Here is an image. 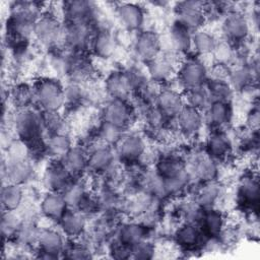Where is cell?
Here are the masks:
<instances>
[{
  "mask_svg": "<svg viewBox=\"0 0 260 260\" xmlns=\"http://www.w3.org/2000/svg\"><path fill=\"white\" fill-rule=\"evenodd\" d=\"M43 12L42 4L36 2L12 3L7 18V32L13 40L26 41L34 35L35 23Z\"/></svg>",
  "mask_w": 260,
  "mask_h": 260,
  "instance_id": "6da1fadb",
  "label": "cell"
},
{
  "mask_svg": "<svg viewBox=\"0 0 260 260\" xmlns=\"http://www.w3.org/2000/svg\"><path fill=\"white\" fill-rule=\"evenodd\" d=\"M154 171L164 181L167 196L180 194L188 187L191 179L187 162L175 154L160 156L156 160Z\"/></svg>",
  "mask_w": 260,
  "mask_h": 260,
  "instance_id": "7a4b0ae2",
  "label": "cell"
},
{
  "mask_svg": "<svg viewBox=\"0 0 260 260\" xmlns=\"http://www.w3.org/2000/svg\"><path fill=\"white\" fill-rule=\"evenodd\" d=\"M12 121L17 137L27 142L31 149L40 141H45V139L43 140V134L46 132V129L41 110L31 107L19 108L15 112Z\"/></svg>",
  "mask_w": 260,
  "mask_h": 260,
  "instance_id": "3957f363",
  "label": "cell"
},
{
  "mask_svg": "<svg viewBox=\"0 0 260 260\" xmlns=\"http://www.w3.org/2000/svg\"><path fill=\"white\" fill-rule=\"evenodd\" d=\"M32 86L35 104L42 112H61L65 107L64 86L58 79L43 77Z\"/></svg>",
  "mask_w": 260,
  "mask_h": 260,
  "instance_id": "277c9868",
  "label": "cell"
},
{
  "mask_svg": "<svg viewBox=\"0 0 260 260\" xmlns=\"http://www.w3.org/2000/svg\"><path fill=\"white\" fill-rule=\"evenodd\" d=\"M208 69L201 59L188 57L180 64L177 81L184 90H188L205 85L208 80Z\"/></svg>",
  "mask_w": 260,
  "mask_h": 260,
  "instance_id": "5b68a950",
  "label": "cell"
},
{
  "mask_svg": "<svg viewBox=\"0 0 260 260\" xmlns=\"http://www.w3.org/2000/svg\"><path fill=\"white\" fill-rule=\"evenodd\" d=\"M32 37L45 47L56 46L63 41V24L55 13L44 11L35 23Z\"/></svg>",
  "mask_w": 260,
  "mask_h": 260,
  "instance_id": "8992f818",
  "label": "cell"
},
{
  "mask_svg": "<svg viewBox=\"0 0 260 260\" xmlns=\"http://www.w3.org/2000/svg\"><path fill=\"white\" fill-rule=\"evenodd\" d=\"M95 31L91 22L66 21L63 24V43L74 52H81L90 46Z\"/></svg>",
  "mask_w": 260,
  "mask_h": 260,
  "instance_id": "52a82bcc",
  "label": "cell"
},
{
  "mask_svg": "<svg viewBox=\"0 0 260 260\" xmlns=\"http://www.w3.org/2000/svg\"><path fill=\"white\" fill-rule=\"evenodd\" d=\"M176 20L191 31L198 30L206 23L205 2L188 0L182 1L175 6Z\"/></svg>",
  "mask_w": 260,
  "mask_h": 260,
  "instance_id": "ba28073f",
  "label": "cell"
},
{
  "mask_svg": "<svg viewBox=\"0 0 260 260\" xmlns=\"http://www.w3.org/2000/svg\"><path fill=\"white\" fill-rule=\"evenodd\" d=\"M251 29L249 18L240 10L233 9L224 14L221 21V30L224 40L232 44H238L245 41Z\"/></svg>",
  "mask_w": 260,
  "mask_h": 260,
  "instance_id": "9c48e42d",
  "label": "cell"
},
{
  "mask_svg": "<svg viewBox=\"0 0 260 260\" xmlns=\"http://www.w3.org/2000/svg\"><path fill=\"white\" fill-rule=\"evenodd\" d=\"M134 110L126 100L110 99L103 108L102 121L125 130L132 121Z\"/></svg>",
  "mask_w": 260,
  "mask_h": 260,
  "instance_id": "30bf717a",
  "label": "cell"
},
{
  "mask_svg": "<svg viewBox=\"0 0 260 260\" xmlns=\"http://www.w3.org/2000/svg\"><path fill=\"white\" fill-rule=\"evenodd\" d=\"M133 48L138 59L146 64L161 53V37L153 29H141L134 40Z\"/></svg>",
  "mask_w": 260,
  "mask_h": 260,
  "instance_id": "8fae6325",
  "label": "cell"
},
{
  "mask_svg": "<svg viewBox=\"0 0 260 260\" xmlns=\"http://www.w3.org/2000/svg\"><path fill=\"white\" fill-rule=\"evenodd\" d=\"M179 54L162 51L156 58L146 63V73L149 80L158 84L172 79L177 66V56Z\"/></svg>",
  "mask_w": 260,
  "mask_h": 260,
  "instance_id": "7c38bea8",
  "label": "cell"
},
{
  "mask_svg": "<svg viewBox=\"0 0 260 260\" xmlns=\"http://www.w3.org/2000/svg\"><path fill=\"white\" fill-rule=\"evenodd\" d=\"M37 246L40 258L57 259L66 247L64 234L52 228L41 229Z\"/></svg>",
  "mask_w": 260,
  "mask_h": 260,
  "instance_id": "4fadbf2b",
  "label": "cell"
},
{
  "mask_svg": "<svg viewBox=\"0 0 260 260\" xmlns=\"http://www.w3.org/2000/svg\"><path fill=\"white\" fill-rule=\"evenodd\" d=\"M114 148L117 157L126 162H135L144 156L146 142L138 133H125Z\"/></svg>",
  "mask_w": 260,
  "mask_h": 260,
  "instance_id": "5bb4252c",
  "label": "cell"
},
{
  "mask_svg": "<svg viewBox=\"0 0 260 260\" xmlns=\"http://www.w3.org/2000/svg\"><path fill=\"white\" fill-rule=\"evenodd\" d=\"M115 14L120 24L129 31H140L145 22L144 7L138 3H118L115 7Z\"/></svg>",
  "mask_w": 260,
  "mask_h": 260,
  "instance_id": "9a60e30c",
  "label": "cell"
},
{
  "mask_svg": "<svg viewBox=\"0 0 260 260\" xmlns=\"http://www.w3.org/2000/svg\"><path fill=\"white\" fill-rule=\"evenodd\" d=\"M185 105V98L182 92L172 87H161L154 104L166 120H174Z\"/></svg>",
  "mask_w": 260,
  "mask_h": 260,
  "instance_id": "2e32d148",
  "label": "cell"
},
{
  "mask_svg": "<svg viewBox=\"0 0 260 260\" xmlns=\"http://www.w3.org/2000/svg\"><path fill=\"white\" fill-rule=\"evenodd\" d=\"M98 8L93 2L73 0L62 4V12L66 21H79L95 23Z\"/></svg>",
  "mask_w": 260,
  "mask_h": 260,
  "instance_id": "e0dca14e",
  "label": "cell"
},
{
  "mask_svg": "<svg viewBox=\"0 0 260 260\" xmlns=\"http://www.w3.org/2000/svg\"><path fill=\"white\" fill-rule=\"evenodd\" d=\"M73 179L60 160L53 159L44 171L43 185L47 191L62 192Z\"/></svg>",
  "mask_w": 260,
  "mask_h": 260,
  "instance_id": "ac0fdd59",
  "label": "cell"
},
{
  "mask_svg": "<svg viewBox=\"0 0 260 260\" xmlns=\"http://www.w3.org/2000/svg\"><path fill=\"white\" fill-rule=\"evenodd\" d=\"M174 120L179 132L187 137L197 135L204 125L202 112L188 105L184 106Z\"/></svg>",
  "mask_w": 260,
  "mask_h": 260,
  "instance_id": "d6986e66",
  "label": "cell"
},
{
  "mask_svg": "<svg viewBox=\"0 0 260 260\" xmlns=\"http://www.w3.org/2000/svg\"><path fill=\"white\" fill-rule=\"evenodd\" d=\"M192 35L193 31H191L186 26L175 20L171 24L168 35L166 37L169 48L162 51L172 52L176 54L189 53L192 49Z\"/></svg>",
  "mask_w": 260,
  "mask_h": 260,
  "instance_id": "ffe728a7",
  "label": "cell"
},
{
  "mask_svg": "<svg viewBox=\"0 0 260 260\" xmlns=\"http://www.w3.org/2000/svg\"><path fill=\"white\" fill-rule=\"evenodd\" d=\"M89 47L95 57L107 60L115 54L118 48V40L109 27L100 26L95 29Z\"/></svg>",
  "mask_w": 260,
  "mask_h": 260,
  "instance_id": "44dd1931",
  "label": "cell"
},
{
  "mask_svg": "<svg viewBox=\"0 0 260 260\" xmlns=\"http://www.w3.org/2000/svg\"><path fill=\"white\" fill-rule=\"evenodd\" d=\"M203 117L204 123L214 129H222L233 121V104L225 101H212L204 111Z\"/></svg>",
  "mask_w": 260,
  "mask_h": 260,
  "instance_id": "7402d4cb",
  "label": "cell"
},
{
  "mask_svg": "<svg viewBox=\"0 0 260 260\" xmlns=\"http://www.w3.org/2000/svg\"><path fill=\"white\" fill-rule=\"evenodd\" d=\"M116 157L117 154L114 147L101 143L88 151L87 170L96 174L110 171L114 166Z\"/></svg>",
  "mask_w": 260,
  "mask_h": 260,
  "instance_id": "603a6c76",
  "label": "cell"
},
{
  "mask_svg": "<svg viewBox=\"0 0 260 260\" xmlns=\"http://www.w3.org/2000/svg\"><path fill=\"white\" fill-rule=\"evenodd\" d=\"M198 225L207 238H218L222 236L226 219L224 214L216 207L203 209L198 219Z\"/></svg>",
  "mask_w": 260,
  "mask_h": 260,
  "instance_id": "cb8c5ba5",
  "label": "cell"
},
{
  "mask_svg": "<svg viewBox=\"0 0 260 260\" xmlns=\"http://www.w3.org/2000/svg\"><path fill=\"white\" fill-rule=\"evenodd\" d=\"M176 243L183 249L193 250L198 248L207 237L196 222L184 221L177 228L174 234Z\"/></svg>",
  "mask_w": 260,
  "mask_h": 260,
  "instance_id": "d4e9b609",
  "label": "cell"
},
{
  "mask_svg": "<svg viewBox=\"0 0 260 260\" xmlns=\"http://www.w3.org/2000/svg\"><path fill=\"white\" fill-rule=\"evenodd\" d=\"M34 167L29 159L25 160H4L3 177L4 183L23 185L31 180Z\"/></svg>",
  "mask_w": 260,
  "mask_h": 260,
  "instance_id": "484cf974",
  "label": "cell"
},
{
  "mask_svg": "<svg viewBox=\"0 0 260 260\" xmlns=\"http://www.w3.org/2000/svg\"><path fill=\"white\" fill-rule=\"evenodd\" d=\"M205 145V152L217 161L226 158L233 150L232 139L221 129H214L207 137Z\"/></svg>",
  "mask_w": 260,
  "mask_h": 260,
  "instance_id": "4316f807",
  "label": "cell"
},
{
  "mask_svg": "<svg viewBox=\"0 0 260 260\" xmlns=\"http://www.w3.org/2000/svg\"><path fill=\"white\" fill-rule=\"evenodd\" d=\"M67 209V203L61 192L47 191L40 202L41 214L52 221L58 222Z\"/></svg>",
  "mask_w": 260,
  "mask_h": 260,
  "instance_id": "83f0119b",
  "label": "cell"
},
{
  "mask_svg": "<svg viewBox=\"0 0 260 260\" xmlns=\"http://www.w3.org/2000/svg\"><path fill=\"white\" fill-rule=\"evenodd\" d=\"M190 175H193L201 183L217 180L219 175L218 161L209 156L206 152L203 154H198L195 156Z\"/></svg>",
  "mask_w": 260,
  "mask_h": 260,
  "instance_id": "f1b7e54d",
  "label": "cell"
},
{
  "mask_svg": "<svg viewBox=\"0 0 260 260\" xmlns=\"http://www.w3.org/2000/svg\"><path fill=\"white\" fill-rule=\"evenodd\" d=\"M105 90L110 99L128 101L133 92L124 70H114L106 77Z\"/></svg>",
  "mask_w": 260,
  "mask_h": 260,
  "instance_id": "f546056e",
  "label": "cell"
},
{
  "mask_svg": "<svg viewBox=\"0 0 260 260\" xmlns=\"http://www.w3.org/2000/svg\"><path fill=\"white\" fill-rule=\"evenodd\" d=\"M223 195V187L217 181H209L201 183V186L196 190L194 202L201 209L213 208Z\"/></svg>",
  "mask_w": 260,
  "mask_h": 260,
  "instance_id": "4dcf8cb0",
  "label": "cell"
},
{
  "mask_svg": "<svg viewBox=\"0 0 260 260\" xmlns=\"http://www.w3.org/2000/svg\"><path fill=\"white\" fill-rule=\"evenodd\" d=\"M57 223L65 236L76 238L85 231L86 215L76 208H68Z\"/></svg>",
  "mask_w": 260,
  "mask_h": 260,
  "instance_id": "1f68e13d",
  "label": "cell"
},
{
  "mask_svg": "<svg viewBox=\"0 0 260 260\" xmlns=\"http://www.w3.org/2000/svg\"><path fill=\"white\" fill-rule=\"evenodd\" d=\"M60 161L73 178L79 177L85 170H87L88 151L79 145L72 146Z\"/></svg>",
  "mask_w": 260,
  "mask_h": 260,
  "instance_id": "d6a6232c",
  "label": "cell"
},
{
  "mask_svg": "<svg viewBox=\"0 0 260 260\" xmlns=\"http://www.w3.org/2000/svg\"><path fill=\"white\" fill-rule=\"evenodd\" d=\"M147 228L136 221H128L123 223L117 233L118 243L126 246L132 247L141 241L147 239Z\"/></svg>",
  "mask_w": 260,
  "mask_h": 260,
  "instance_id": "836d02e7",
  "label": "cell"
},
{
  "mask_svg": "<svg viewBox=\"0 0 260 260\" xmlns=\"http://www.w3.org/2000/svg\"><path fill=\"white\" fill-rule=\"evenodd\" d=\"M239 201L247 207L257 206L259 202V183L258 179L253 175L244 176L237 189Z\"/></svg>",
  "mask_w": 260,
  "mask_h": 260,
  "instance_id": "e575fe53",
  "label": "cell"
},
{
  "mask_svg": "<svg viewBox=\"0 0 260 260\" xmlns=\"http://www.w3.org/2000/svg\"><path fill=\"white\" fill-rule=\"evenodd\" d=\"M73 146L72 138L67 133L50 134L44 141V150L53 159L60 160Z\"/></svg>",
  "mask_w": 260,
  "mask_h": 260,
  "instance_id": "d590c367",
  "label": "cell"
},
{
  "mask_svg": "<svg viewBox=\"0 0 260 260\" xmlns=\"http://www.w3.org/2000/svg\"><path fill=\"white\" fill-rule=\"evenodd\" d=\"M24 201V190L21 185L3 183L1 189V204L3 211H18Z\"/></svg>",
  "mask_w": 260,
  "mask_h": 260,
  "instance_id": "8d00e7d4",
  "label": "cell"
},
{
  "mask_svg": "<svg viewBox=\"0 0 260 260\" xmlns=\"http://www.w3.org/2000/svg\"><path fill=\"white\" fill-rule=\"evenodd\" d=\"M254 78V70L247 63H240L230 67L228 82L235 92H239L245 87L252 84Z\"/></svg>",
  "mask_w": 260,
  "mask_h": 260,
  "instance_id": "74e56055",
  "label": "cell"
},
{
  "mask_svg": "<svg viewBox=\"0 0 260 260\" xmlns=\"http://www.w3.org/2000/svg\"><path fill=\"white\" fill-rule=\"evenodd\" d=\"M217 42V38L204 27L193 31L192 49L200 56L212 55Z\"/></svg>",
  "mask_w": 260,
  "mask_h": 260,
  "instance_id": "f35d334b",
  "label": "cell"
},
{
  "mask_svg": "<svg viewBox=\"0 0 260 260\" xmlns=\"http://www.w3.org/2000/svg\"><path fill=\"white\" fill-rule=\"evenodd\" d=\"M205 86L211 96L212 101L232 102L235 91L225 79L208 78Z\"/></svg>",
  "mask_w": 260,
  "mask_h": 260,
  "instance_id": "ab89813d",
  "label": "cell"
},
{
  "mask_svg": "<svg viewBox=\"0 0 260 260\" xmlns=\"http://www.w3.org/2000/svg\"><path fill=\"white\" fill-rule=\"evenodd\" d=\"M30 145L24 140L16 137L7 142L5 146L6 160H25L29 159L31 153Z\"/></svg>",
  "mask_w": 260,
  "mask_h": 260,
  "instance_id": "60d3db41",
  "label": "cell"
},
{
  "mask_svg": "<svg viewBox=\"0 0 260 260\" xmlns=\"http://www.w3.org/2000/svg\"><path fill=\"white\" fill-rule=\"evenodd\" d=\"M185 103L201 112H204L212 102L211 96L205 85L185 90Z\"/></svg>",
  "mask_w": 260,
  "mask_h": 260,
  "instance_id": "b9f144b4",
  "label": "cell"
},
{
  "mask_svg": "<svg viewBox=\"0 0 260 260\" xmlns=\"http://www.w3.org/2000/svg\"><path fill=\"white\" fill-rule=\"evenodd\" d=\"M61 193L67 203L68 208H77L87 194V191L83 182L73 179Z\"/></svg>",
  "mask_w": 260,
  "mask_h": 260,
  "instance_id": "7bdbcfd3",
  "label": "cell"
},
{
  "mask_svg": "<svg viewBox=\"0 0 260 260\" xmlns=\"http://www.w3.org/2000/svg\"><path fill=\"white\" fill-rule=\"evenodd\" d=\"M43 117L45 129L49 135L56 133L70 134L69 123L60 112H43Z\"/></svg>",
  "mask_w": 260,
  "mask_h": 260,
  "instance_id": "ee69618b",
  "label": "cell"
},
{
  "mask_svg": "<svg viewBox=\"0 0 260 260\" xmlns=\"http://www.w3.org/2000/svg\"><path fill=\"white\" fill-rule=\"evenodd\" d=\"M10 99L17 109L31 107V104H35L34 86L25 83L16 84L10 91Z\"/></svg>",
  "mask_w": 260,
  "mask_h": 260,
  "instance_id": "f6af8a7d",
  "label": "cell"
},
{
  "mask_svg": "<svg viewBox=\"0 0 260 260\" xmlns=\"http://www.w3.org/2000/svg\"><path fill=\"white\" fill-rule=\"evenodd\" d=\"M22 223V217L18 211H3L1 218V233L4 239H14Z\"/></svg>",
  "mask_w": 260,
  "mask_h": 260,
  "instance_id": "bcb514c9",
  "label": "cell"
},
{
  "mask_svg": "<svg viewBox=\"0 0 260 260\" xmlns=\"http://www.w3.org/2000/svg\"><path fill=\"white\" fill-rule=\"evenodd\" d=\"M124 134L125 132L123 129L104 121H102V124L98 130V136L101 140V143L112 147H115V145L120 141Z\"/></svg>",
  "mask_w": 260,
  "mask_h": 260,
  "instance_id": "7dc6e473",
  "label": "cell"
},
{
  "mask_svg": "<svg viewBox=\"0 0 260 260\" xmlns=\"http://www.w3.org/2000/svg\"><path fill=\"white\" fill-rule=\"evenodd\" d=\"M214 56V63L222 64L230 66L232 63L236 61V49L234 44L230 43L226 40L217 42V45L212 53Z\"/></svg>",
  "mask_w": 260,
  "mask_h": 260,
  "instance_id": "c3c4849f",
  "label": "cell"
},
{
  "mask_svg": "<svg viewBox=\"0 0 260 260\" xmlns=\"http://www.w3.org/2000/svg\"><path fill=\"white\" fill-rule=\"evenodd\" d=\"M64 93H65V103L66 105H78L82 102L85 92L81 84L77 81H71L66 86H64ZM65 105V106H66Z\"/></svg>",
  "mask_w": 260,
  "mask_h": 260,
  "instance_id": "681fc988",
  "label": "cell"
},
{
  "mask_svg": "<svg viewBox=\"0 0 260 260\" xmlns=\"http://www.w3.org/2000/svg\"><path fill=\"white\" fill-rule=\"evenodd\" d=\"M155 253L154 245L147 239L130 247V258L134 259H151Z\"/></svg>",
  "mask_w": 260,
  "mask_h": 260,
  "instance_id": "f907efd6",
  "label": "cell"
},
{
  "mask_svg": "<svg viewBox=\"0 0 260 260\" xmlns=\"http://www.w3.org/2000/svg\"><path fill=\"white\" fill-rule=\"evenodd\" d=\"M63 257L68 259H87L90 257L89 250L81 244L66 245L63 251Z\"/></svg>",
  "mask_w": 260,
  "mask_h": 260,
  "instance_id": "816d5d0a",
  "label": "cell"
},
{
  "mask_svg": "<svg viewBox=\"0 0 260 260\" xmlns=\"http://www.w3.org/2000/svg\"><path fill=\"white\" fill-rule=\"evenodd\" d=\"M259 110L258 106L251 107L246 116V126L250 131H258L259 128Z\"/></svg>",
  "mask_w": 260,
  "mask_h": 260,
  "instance_id": "f5cc1de1",
  "label": "cell"
}]
</instances>
